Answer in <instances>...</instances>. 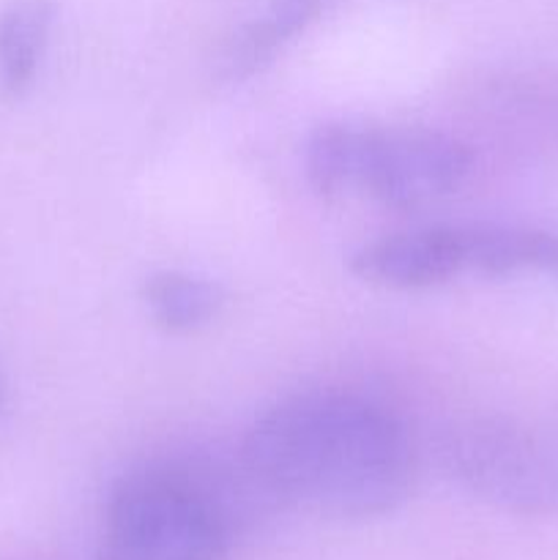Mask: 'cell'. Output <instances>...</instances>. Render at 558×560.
Listing matches in <instances>:
<instances>
[{
	"mask_svg": "<svg viewBox=\"0 0 558 560\" xmlns=\"http://www.w3.org/2000/svg\"><path fill=\"white\" fill-rule=\"evenodd\" d=\"M350 271L361 282L392 290H427L465 271L460 224L403 230L367 241L350 255Z\"/></svg>",
	"mask_w": 558,
	"mask_h": 560,
	"instance_id": "cell-5",
	"label": "cell"
},
{
	"mask_svg": "<svg viewBox=\"0 0 558 560\" xmlns=\"http://www.w3.org/2000/svg\"><path fill=\"white\" fill-rule=\"evenodd\" d=\"M443 470L470 498L514 517L558 514V457L501 416L454 424L441 443Z\"/></svg>",
	"mask_w": 558,
	"mask_h": 560,
	"instance_id": "cell-4",
	"label": "cell"
},
{
	"mask_svg": "<svg viewBox=\"0 0 558 560\" xmlns=\"http://www.w3.org/2000/svg\"><path fill=\"white\" fill-rule=\"evenodd\" d=\"M241 465L268 501L364 523L408 501L416 454L403 421L350 392L279 399L246 432Z\"/></svg>",
	"mask_w": 558,
	"mask_h": 560,
	"instance_id": "cell-1",
	"label": "cell"
},
{
	"mask_svg": "<svg viewBox=\"0 0 558 560\" xmlns=\"http://www.w3.org/2000/svg\"><path fill=\"white\" fill-rule=\"evenodd\" d=\"M465 271L481 277L547 273L558 277V235L531 224H460Z\"/></svg>",
	"mask_w": 558,
	"mask_h": 560,
	"instance_id": "cell-6",
	"label": "cell"
},
{
	"mask_svg": "<svg viewBox=\"0 0 558 560\" xmlns=\"http://www.w3.org/2000/svg\"><path fill=\"white\" fill-rule=\"evenodd\" d=\"M304 173L321 197L359 191L388 208H419L463 189L474 153L443 131L328 120L306 140Z\"/></svg>",
	"mask_w": 558,
	"mask_h": 560,
	"instance_id": "cell-3",
	"label": "cell"
},
{
	"mask_svg": "<svg viewBox=\"0 0 558 560\" xmlns=\"http://www.w3.org/2000/svg\"><path fill=\"white\" fill-rule=\"evenodd\" d=\"M148 315L167 334H195L224 310V290L213 279L186 271H156L142 282Z\"/></svg>",
	"mask_w": 558,
	"mask_h": 560,
	"instance_id": "cell-9",
	"label": "cell"
},
{
	"mask_svg": "<svg viewBox=\"0 0 558 560\" xmlns=\"http://www.w3.org/2000/svg\"><path fill=\"white\" fill-rule=\"evenodd\" d=\"M326 0H271L266 16L241 27L224 47L219 74L228 82L249 80L274 63L284 44L317 20Z\"/></svg>",
	"mask_w": 558,
	"mask_h": 560,
	"instance_id": "cell-8",
	"label": "cell"
},
{
	"mask_svg": "<svg viewBox=\"0 0 558 560\" xmlns=\"http://www.w3.org/2000/svg\"><path fill=\"white\" fill-rule=\"evenodd\" d=\"M0 413H3V392H0Z\"/></svg>",
	"mask_w": 558,
	"mask_h": 560,
	"instance_id": "cell-10",
	"label": "cell"
},
{
	"mask_svg": "<svg viewBox=\"0 0 558 560\" xmlns=\"http://www.w3.org/2000/svg\"><path fill=\"white\" fill-rule=\"evenodd\" d=\"M241 517L222 476L184 463L142 465L109 490L96 560H228Z\"/></svg>",
	"mask_w": 558,
	"mask_h": 560,
	"instance_id": "cell-2",
	"label": "cell"
},
{
	"mask_svg": "<svg viewBox=\"0 0 558 560\" xmlns=\"http://www.w3.org/2000/svg\"><path fill=\"white\" fill-rule=\"evenodd\" d=\"M58 22L55 0H9L0 9V91L22 98L36 82Z\"/></svg>",
	"mask_w": 558,
	"mask_h": 560,
	"instance_id": "cell-7",
	"label": "cell"
}]
</instances>
